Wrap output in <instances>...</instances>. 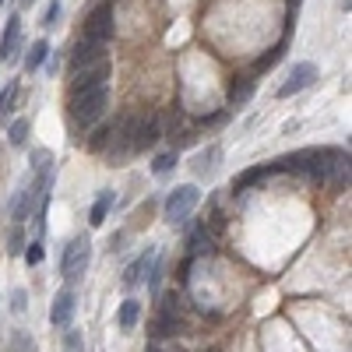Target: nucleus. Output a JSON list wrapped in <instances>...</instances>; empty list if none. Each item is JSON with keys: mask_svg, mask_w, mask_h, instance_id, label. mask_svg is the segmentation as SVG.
<instances>
[{"mask_svg": "<svg viewBox=\"0 0 352 352\" xmlns=\"http://www.w3.org/2000/svg\"><path fill=\"white\" fill-rule=\"evenodd\" d=\"M152 261H155V250L148 247V250H144V254H141V257H138V261L131 264V268L124 272V285H127V289L141 285L144 278H148V268H152Z\"/></svg>", "mask_w": 352, "mask_h": 352, "instance_id": "f8f14e48", "label": "nucleus"}, {"mask_svg": "<svg viewBox=\"0 0 352 352\" xmlns=\"http://www.w3.org/2000/svg\"><path fill=\"white\" fill-rule=\"evenodd\" d=\"M81 349V335L78 331H67V352H78Z\"/></svg>", "mask_w": 352, "mask_h": 352, "instance_id": "c756f323", "label": "nucleus"}, {"mask_svg": "<svg viewBox=\"0 0 352 352\" xmlns=\"http://www.w3.org/2000/svg\"><path fill=\"white\" fill-rule=\"evenodd\" d=\"M109 134H113V127H99L92 138H88V148H96V152H102L106 144H109Z\"/></svg>", "mask_w": 352, "mask_h": 352, "instance_id": "393cba45", "label": "nucleus"}, {"mask_svg": "<svg viewBox=\"0 0 352 352\" xmlns=\"http://www.w3.org/2000/svg\"><path fill=\"white\" fill-rule=\"evenodd\" d=\"M109 81V60L96 64V67H85L78 74H71V85H67V92L71 96H81V92H92V88H102Z\"/></svg>", "mask_w": 352, "mask_h": 352, "instance_id": "423d86ee", "label": "nucleus"}, {"mask_svg": "<svg viewBox=\"0 0 352 352\" xmlns=\"http://www.w3.org/2000/svg\"><path fill=\"white\" fill-rule=\"evenodd\" d=\"M159 282H162V261H159V254H155L152 268H148V289L155 292V289H159Z\"/></svg>", "mask_w": 352, "mask_h": 352, "instance_id": "bb28decb", "label": "nucleus"}, {"mask_svg": "<svg viewBox=\"0 0 352 352\" xmlns=\"http://www.w3.org/2000/svg\"><path fill=\"white\" fill-rule=\"evenodd\" d=\"M28 162H32V176H53V152L50 148H36Z\"/></svg>", "mask_w": 352, "mask_h": 352, "instance_id": "a211bd4d", "label": "nucleus"}, {"mask_svg": "<svg viewBox=\"0 0 352 352\" xmlns=\"http://www.w3.org/2000/svg\"><path fill=\"white\" fill-rule=\"evenodd\" d=\"M25 250V232H21V226H11V232H8V254H21Z\"/></svg>", "mask_w": 352, "mask_h": 352, "instance_id": "b1692460", "label": "nucleus"}, {"mask_svg": "<svg viewBox=\"0 0 352 352\" xmlns=\"http://www.w3.org/2000/svg\"><path fill=\"white\" fill-rule=\"evenodd\" d=\"M109 247H113V250H120V247H124V232H116V236L109 240Z\"/></svg>", "mask_w": 352, "mask_h": 352, "instance_id": "7c9ffc66", "label": "nucleus"}, {"mask_svg": "<svg viewBox=\"0 0 352 352\" xmlns=\"http://www.w3.org/2000/svg\"><path fill=\"white\" fill-rule=\"evenodd\" d=\"M56 21H60V0H53V4H50V11H46V21H43V25H50V28H53Z\"/></svg>", "mask_w": 352, "mask_h": 352, "instance_id": "cd10ccee", "label": "nucleus"}, {"mask_svg": "<svg viewBox=\"0 0 352 352\" xmlns=\"http://www.w3.org/2000/svg\"><path fill=\"white\" fill-rule=\"evenodd\" d=\"M46 56H50V43L36 39L32 46H28V53H25V71H39L46 64Z\"/></svg>", "mask_w": 352, "mask_h": 352, "instance_id": "4468645a", "label": "nucleus"}, {"mask_svg": "<svg viewBox=\"0 0 352 352\" xmlns=\"http://www.w3.org/2000/svg\"><path fill=\"white\" fill-rule=\"evenodd\" d=\"M197 201H201V190L194 187V184H184V187H176V190H169V197H166V222H173V226H180V222H187L190 219V212L197 208Z\"/></svg>", "mask_w": 352, "mask_h": 352, "instance_id": "7ed1b4c3", "label": "nucleus"}, {"mask_svg": "<svg viewBox=\"0 0 352 352\" xmlns=\"http://www.w3.org/2000/svg\"><path fill=\"white\" fill-rule=\"evenodd\" d=\"M88 257H92V243H88V236H74V240L64 247V254H60V275H64L67 282L85 278Z\"/></svg>", "mask_w": 352, "mask_h": 352, "instance_id": "f03ea898", "label": "nucleus"}, {"mask_svg": "<svg viewBox=\"0 0 352 352\" xmlns=\"http://www.w3.org/2000/svg\"><path fill=\"white\" fill-rule=\"evenodd\" d=\"M138 317H141V303L138 300H124L120 310H116V324H120L124 331H131L138 324Z\"/></svg>", "mask_w": 352, "mask_h": 352, "instance_id": "2eb2a0df", "label": "nucleus"}, {"mask_svg": "<svg viewBox=\"0 0 352 352\" xmlns=\"http://www.w3.org/2000/svg\"><path fill=\"white\" fill-rule=\"evenodd\" d=\"M109 204H113V190H102L92 204V212H88V222L92 226H102L106 222V212H109Z\"/></svg>", "mask_w": 352, "mask_h": 352, "instance_id": "6ab92c4d", "label": "nucleus"}, {"mask_svg": "<svg viewBox=\"0 0 352 352\" xmlns=\"http://www.w3.org/2000/svg\"><path fill=\"white\" fill-rule=\"evenodd\" d=\"M28 4H32V0H18V8H28Z\"/></svg>", "mask_w": 352, "mask_h": 352, "instance_id": "2f4dec72", "label": "nucleus"}, {"mask_svg": "<svg viewBox=\"0 0 352 352\" xmlns=\"http://www.w3.org/2000/svg\"><path fill=\"white\" fill-rule=\"evenodd\" d=\"M18 53H21V14H8V25H4V32H0V60L11 64L18 60Z\"/></svg>", "mask_w": 352, "mask_h": 352, "instance_id": "6e6552de", "label": "nucleus"}, {"mask_svg": "<svg viewBox=\"0 0 352 352\" xmlns=\"http://www.w3.org/2000/svg\"><path fill=\"white\" fill-rule=\"evenodd\" d=\"M8 134H11V144H14V148H21V144L28 141V120H14Z\"/></svg>", "mask_w": 352, "mask_h": 352, "instance_id": "5701e85b", "label": "nucleus"}, {"mask_svg": "<svg viewBox=\"0 0 352 352\" xmlns=\"http://www.w3.org/2000/svg\"><path fill=\"white\" fill-rule=\"evenodd\" d=\"M11 352H32V338H28V331H14L11 335Z\"/></svg>", "mask_w": 352, "mask_h": 352, "instance_id": "a878e982", "label": "nucleus"}, {"mask_svg": "<svg viewBox=\"0 0 352 352\" xmlns=\"http://www.w3.org/2000/svg\"><path fill=\"white\" fill-rule=\"evenodd\" d=\"M190 254L197 257V254H212V232L208 229H194V236H190Z\"/></svg>", "mask_w": 352, "mask_h": 352, "instance_id": "aec40b11", "label": "nucleus"}, {"mask_svg": "<svg viewBox=\"0 0 352 352\" xmlns=\"http://www.w3.org/2000/svg\"><path fill=\"white\" fill-rule=\"evenodd\" d=\"M173 166H176V152H162V155H155V162H152V173H155V176H166Z\"/></svg>", "mask_w": 352, "mask_h": 352, "instance_id": "4be33fe9", "label": "nucleus"}, {"mask_svg": "<svg viewBox=\"0 0 352 352\" xmlns=\"http://www.w3.org/2000/svg\"><path fill=\"white\" fill-rule=\"evenodd\" d=\"M113 8L109 4H99L92 8V14L85 18V39H96V43H109L113 39Z\"/></svg>", "mask_w": 352, "mask_h": 352, "instance_id": "39448f33", "label": "nucleus"}, {"mask_svg": "<svg viewBox=\"0 0 352 352\" xmlns=\"http://www.w3.org/2000/svg\"><path fill=\"white\" fill-rule=\"evenodd\" d=\"M219 159H222V148H219V144H212V148L197 152V159H194V173H197V176H212L215 166H219Z\"/></svg>", "mask_w": 352, "mask_h": 352, "instance_id": "ddd939ff", "label": "nucleus"}, {"mask_svg": "<svg viewBox=\"0 0 352 352\" xmlns=\"http://www.w3.org/2000/svg\"><path fill=\"white\" fill-rule=\"evenodd\" d=\"M102 60H106V43H96V39H85L81 36L71 46V53H67V74H78L85 67H96Z\"/></svg>", "mask_w": 352, "mask_h": 352, "instance_id": "20e7f679", "label": "nucleus"}, {"mask_svg": "<svg viewBox=\"0 0 352 352\" xmlns=\"http://www.w3.org/2000/svg\"><path fill=\"white\" fill-rule=\"evenodd\" d=\"M11 307H14V314H21V310L28 307V292H25V289H14V303H11Z\"/></svg>", "mask_w": 352, "mask_h": 352, "instance_id": "c85d7f7f", "label": "nucleus"}, {"mask_svg": "<svg viewBox=\"0 0 352 352\" xmlns=\"http://www.w3.org/2000/svg\"><path fill=\"white\" fill-rule=\"evenodd\" d=\"M18 92H21V85H18V78H11V81H8V88H4V92H0V120H8V116L14 113Z\"/></svg>", "mask_w": 352, "mask_h": 352, "instance_id": "f3484780", "label": "nucleus"}, {"mask_svg": "<svg viewBox=\"0 0 352 352\" xmlns=\"http://www.w3.org/2000/svg\"><path fill=\"white\" fill-rule=\"evenodd\" d=\"M314 81H317V64H310V60L296 64V67L289 71V78L278 85V99H289V96L303 92V88H310Z\"/></svg>", "mask_w": 352, "mask_h": 352, "instance_id": "0eeeda50", "label": "nucleus"}, {"mask_svg": "<svg viewBox=\"0 0 352 352\" xmlns=\"http://www.w3.org/2000/svg\"><path fill=\"white\" fill-rule=\"evenodd\" d=\"M109 106V88H92V92H81V96H71L67 102V113H71V120L74 127H92L96 120H102V113Z\"/></svg>", "mask_w": 352, "mask_h": 352, "instance_id": "f257e3e1", "label": "nucleus"}, {"mask_svg": "<svg viewBox=\"0 0 352 352\" xmlns=\"http://www.w3.org/2000/svg\"><path fill=\"white\" fill-rule=\"evenodd\" d=\"M148 352H162V349H159V345H148Z\"/></svg>", "mask_w": 352, "mask_h": 352, "instance_id": "473e14b6", "label": "nucleus"}, {"mask_svg": "<svg viewBox=\"0 0 352 352\" xmlns=\"http://www.w3.org/2000/svg\"><path fill=\"white\" fill-rule=\"evenodd\" d=\"M250 92H254V78L250 74H240L236 85L229 88V106H243L250 99Z\"/></svg>", "mask_w": 352, "mask_h": 352, "instance_id": "dca6fc26", "label": "nucleus"}, {"mask_svg": "<svg viewBox=\"0 0 352 352\" xmlns=\"http://www.w3.org/2000/svg\"><path fill=\"white\" fill-rule=\"evenodd\" d=\"M0 8H4V0H0Z\"/></svg>", "mask_w": 352, "mask_h": 352, "instance_id": "72a5a7b5", "label": "nucleus"}, {"mask_svg": "<svg viewBox=\"0 0 352 352\" xmlns=\"http://www.w3.org/2000/svg\"><path fill=\"white\" fill-rule=\"evenodd\" d=\"M74 292L71 289H60L53 296V307H50V320H53V328H71V320H74Z\"/></svg>", "mask_w": 352, "mask_h": 352, "instance_id": "9d476101", "label": "nucleus"}, {"mask_svg": "<svg viewBox=\"0 0 352 352\" xmlns=\"http://www.w3.org/2000/svg\"><path fill=\"white\" fill-rule=\"evenodd\" d=\"M173 303H176V296H169V300L162 303V310L155 314V320H152V338H155V342L180 331V317H176V307H173Z\"/></svg>", "mask_w": 352, "mask_h": 352, "instance_id": "1a4fd4ad", "label": "nucleus"}, {"mask_svg": "<svg viewBox=\"0 0 352 352\" xmlns=\"http://www.w3.org/2000/svg\"><path fill=\"white\" fill-rule=\"evenodd\" d=\"M25 261L28 264H32V268H36V264H43V257H46V250H43V240H32V243H25Z\"/></svg>", "mask_w": 352, "mask_h": 352, "instance_id": "412c9836", "label": "nucleus"}, {"mask_svg": "<svg viewBox=\"0 0 352 352\" xmlns=\"http://www.w3.org/2000/svg\"><path fill=\"white\" fill-rule=\"evenodd\" d=\"M162 138V124H159V116H138V131H134V148L144 152V148H152V144Z\"/></svg>", "mask_w": 352, "mask_h": 352, "instance_id": "9b49d317", "label": "nucleus"}]
</instances>
